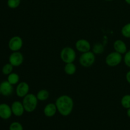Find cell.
Wrapping results in <instances>:
<instances>
[{
  "instance_id": "1",
  "label": "cell",
  "mask_w": 130,
  "mask_h": 130,
  "mask_svg": "<svg viewBox=\"0 0 130 130\" xmlns=\"http://www.w3.org/2000/svg\"><path fill=\"white\" fill-rule=\"evenodd\" d=\"M57 111L63 116H67L72 112L74 108L73 99L69 95H63L55 101Z\"/></svg>"
},
{
  "instance_id": "2",
  "label": "cell",
  "mask_w": 130,
  "mask_h": 130,
  "mask_svg": "<svg viewBox=\"0 0 130 130\" xmlns=\"http://www.w3.org/2000/svg\"><path fill=\"white\" fill-rule=\"evenodd\" d=\"M38 99L36 95L33 93H28L23 98L22 104L25 109V111L27 112H32L38 106Z\"/></svg>"
},
{
  "instance_id": "3",
  "label": "cell",
  "mask_w": 130,
  "mask_h": 130,
  "mask_svg": "<svg viewBox=\"0 0 130 130\" xmlns=\"http://www.w3.org/2000/svg\"><path fill=\"white\" fill-rule=\"evenodd\" d=\"M60 57L64 63H72L76 58V51L71 47H64L61 50Z\"/></svg>"
},
{
  "instance_id": "4",
  "label": "cell",
  "mask_w": 130,
  "mask_h": 130,
  "mask_svg": "<svg viewBox=\"0 0 130 130\" xmlns=\"http://www.w3.org/2000/svg\"><path fill=\"white\" fill-rule=\"evenodd\" d=\"M95 62V54L93 52L83 53L79 59V62L84 67H90L94 64Z\"/></svg>"
},
{
  "instance_id": "5",
  "label": "cell",
  "mask_w": 130,
  "mask_h": 130,
  "mask_svg": "<svg viewBox=\"0 0 130 130\" xmlns=\"http://www.w3.org/2000/svg\"><path fill=\"white\" fill-rule=\"evenodd\" d=\"M122 60V55L115 51L109 53L105 58V63L109 67H116L121 63Z\"/></svg>"
},
{
  "instance_id": "6",
  "label": "cell",
  "mask_w": 130,
  "mask_h": 130,
  "mask_svg": "<svg viewBox=\"0 0 130 130\" xmlns=\"http://www.w3.org/2000/svg\"><path fill=\"white\" fill-rule=\"evenodd\" d=\"M24 55L21 52H13L9 57V63H11L13 67H19L24 62Z\"/></svg>"
},
{
  "instance_id": "7",
  "label": "cell",
  "mask_w": 130,
  "mask_h": 130,
  "mask_svg": "<svg viewBox=\"0 0 130 130\" xmlns=\"http://www.w3.org/2000/svg\"><path fill=\"white\" fill-rule=\"evenodd\" d=\"M22 39L18 36L12 37L8 42V48L12 52H18L22 48Z\"/></svg>"
},
{
  "instance_id": "8",
  "label": "cell",
  "mask_w": 130,
  "mask_h": 130,
  "mask_svg": "<svg viewBox=\"0 0 130 130\" xmlns=\"http://www.w3.org/2000/svg\"><path fill=\"white\" fill-rule=\"evenodd\" d=\"M76 49L81 53H85L91 50V44L85 39H78L76 42Z\"/></svg>"
},
{
  "instance_id": "9",
  "label": "cell",
  "mask_w": 130,
  "mask_h": 130,
  "mask_svg": "<svg viewBox=\"0 0 130 130\" xmlns=\"http://www.w3.org/2000/svg\"><path fill=\"white\" fill-rule=\"evenodd\" d=\"M29 90H30V87L27 83L20 82L17 86L15 92L17 96L20 98H24L29 93Z\"/></svg>"
},
{
  "instance_id": "10",
  "label": "cell",
  "mask_w": 130,
  "mask_h": 130,
  "mask_svg": "<svg viewBox=\"0 0 130 130\" xmlns=\"http://www.w3.org/2000/svg\"><path fill=\"white\" fill-rule=\"evenodd\" d=\"M0 90L1 95L5 96H9L13 92V87L8 81H4L0 83Z\"/></svg>"
},
{
  "instance_id": "11",
  "label": "cell",
  "mask_w": 130,
  "mask_h": 130,
  "mask_svg": "<svg viewBox=\"0 0 130 130\" xmlns=\"http://www.w3.org/2000/svg\"><path fill=\"white\" fill-rule=\"evenodd\" d=\"M11 109L13 114L17 117L22 116L25 111L22 102H20V101L13 102L11 105Z\"/></svg>"
},
{
  "instance_id": "12",
  "label": "cell",
  "mask_w": 130,
  "mask_h": 130,
  "mask_svg": "<svg viewBox=\"0 0 130 130\" xmlns=\"http://www.w3.org/2000/svg\"><path fill=\"white\" fill-rule=\"evenodd\" d=\"M113 47L115 52L120 53L121 55H124L128 51L126 44L125 42L123 41L121 39H117L114 41L113 44Z\"/></svg>"
},
{
  "instance_id": "13",
  "label": "cell",
  "mask_w": 130,
  "mask_h": 130,
  "mask_svg": "<svg viewBox=\"0 0 130 130\" xmlns=\"http://www.w3.org/2000/svg\"><path fill=\"white\" fill-rule=\"evenodd\" d=\"M11 107L6 104H0V118L3 119H8L12 114Z\"/></svg>"
},
{
  "instance_id": "14",
  "label": "cell",
  "mask_w": 130,
  "mask_h": 130,
  "mask_svg": "<svg viewBox=\"0 0 130 130\" xmlns=\"http://www.w3.org/2000/svg\"><path fill=\"white\" fill-rule=\"evenodd\" d=\"M57 111V106H56L55 104H53V103H50V104H47L45 107L44 108V110H43L44 115L48 118L54 116Z\"/></svg>"
},
{
  "instance_id": "15",
  "label": "cell",
  "mask_w": 130,
  "mask_h": 130,
  "mask_svg": "<svg viewBox=\"0 0 130 130\" xmlns=\"http://www.w3.org/2000/svg\"><path fill=\"white\" fill-rule=\"evenodd\" d=\"M76 69H77V68H76V65L73 62L66 63L64 66V72L69 76L74 74L76 72Z\"/></svg>"
},
{
  "instance_id": "16",
  "label": "cell",
  "mask_w": 130,
  "mask_h": 130,
  "mask_svg": "<svg viewBox=\"0 0 130 130\" xmlns=\"http://www.w3.org/2000/svg\"><path fill=\"white\" fill-rule=\"evenodd\" d=\"M36 96L39 101H45V100H46L49 98L50 93L48 90H45V89H43V90H39L37 93Z\"/></svg>"
},
{
  "instance_id": "17",
  "label": "cell",
  "mask_w": 130,
  "mask_h": 130,
  "mask_svg": "<svg viewBox=\"0 0 130 130\" xmlns=\"http://www.w3.org/2000/svg\"><path fill=\"white\" fill-rule=\"evenodd\" d=\"M19 80H20V77L19 74L15 72H11L8 76L7 81L12 85H17L19 82Z\"/></svg>"
},
{
  "instance_id": "18",
  "label": "cell",
  "mask_w": 130,
  "mask_h": 130,
  "mask_svg": "<svg viewBox=\"0 0 130 130\" xmlns=\"http://www.w3.org/2000/svg\"><path fill=\"white\" fill-rule=\"evenodd\" d=\"M121 105L126 109L130 108V94L124 95L121 100Z\"/></svg>"
},
{
  "instance_id": "19",
  "label": "cell",
  "mask_w": 130,
  "mask_h": 130,
  "mask_svg": "<svg viewBox=\"0 0 130 130\" xmlns=\"http://www.w3.org/2000/svg\"><path fill=\"white\" fill-rule=\"evenodd\" d=\"M92 52L95 53V55H100L104 53V46L102 43H97L94 44L93 47Z\"/></svg>"
},
{
  "instance_id": "20",
  "label": "cell",
  "mask_w": 130,
  "mask_h": 130,
  "mask_svg": "<svg viewBox=\"0 0 130 130\" xmlns=\"http://www.w3.org/2000/svg\"><path fill=\"white\" fill-rule=\"evenodd\" d=\"M13 69V66L10 63H8L4 65L1 71H2V73L4 75L8 76L10 74H11L12 72Z\"/></svg>"
},
{
  "instance_id": "21",
  "label": "cell",
  "mask_w": 130,
  "mask_h": 130,
  "mask_svg": "<svg viewBox=\"0 0 130 130\" xmlns=\"http://www.w3.org/2000/svg\"><path fill=\"white\" fill-rule=\"evenodd\" d=\"M121 34L126 38H130V22L127 23L121 29Z\"/></svg>"
},
{
  "instance_id": "22",
  "label": "cell",
  "mask_w": 130,
  "mask_h": 130,
  "mask_svg": "<svg viewBox=\"0 0 130 130\" xmlns=\"http://www.w3.org/2000/svg\"><path fill=\"white\" fill-rule=\"evenodd\" d=\"M21 0H7V5L10 8L15 9L20 5Z\"/></svg>"
},
{
  "instance_id": "23",
  "label": "cell",
  "mask_w": 130,
  "mask_h": 130,
  "mask_svg": "<svg viewBox=\"0 0 130 130\" xmlns=\"http://www.w3.org/2000/svg\"><path fill=\"white\" fill-rule=\"evenodd\" d=\"M10 130H23V127L20 123L18 122H13L11 123L9 128Z\"/></svg>"
},
{
  "instance_id": "24",
  "label": "cell",
  "mask_w": 130,
  "mask_h": 130,
  "mask_svg": "<svg viewBox=\"0 0 130 130\" xmlns=\"http://www.w3.org/2000/svg\"><path fill=\"white\" fill-rule=\"evenodd\" d=\"M123 60H124V64H125L127 67L130 68V50L127 51L126 53L124 54Z\"/></svg>"
},
{
  "instance_id": "25",
  "label": "cell",
  "mask_w": 130,
  "mask_h": 130,
  "mask_svg": "<svg viewBox=\"0 0 130 130\" xmlns=\"http://www.w3.org/2000/svg\"><path fill=\"white\" fill-rule=\"evenodd\" d=\"M126 81L130 85V71H128L127 73L126 74Z\"/></svg>"
},
{
  "instance_id": "26",
  "label": "cell",
  "mask_w": 130,
  "mask_h": 130,
  "mask_svg": "<svg viewBox=\"0 0 130 130\" xmlns=\"http://www.w3.org/2000/svg\"><path fill=\"white\" fill-rule=\"evenodd\" d=\"M127 116H128V118H130V108L129 109H127Z\"/></svg>"
},
{
  "instance_id": "27",
  "label": "cell",
  "mask_w": 130,
  "mask_h": 130,
  "mask_svg": "<svg viewBox=\"0 0 130 130\" xmlns=\"http://www.w3.org/2000/svg\"><path fill=\"white\" fill-rule=\"evenodd\" d=\"M124 1H125L128 5H130V0H124Z\"/></svg>"
},
{
  "instance_id": "28",
  "label": "cell",
  "mask_w": 130,
  "mask_h": 130,
  "mask_svg": "<svg viewBox=\"0 0 130 130\" xmlns=\"http://www.w3.org/2000/svg\"><path fill=\"white\" fill-rule=\"evenodd\" d=\"M104 1H114V0H104Z\"/></svg>"
},
{
  "instance_id": "29",
  "label": "cell",
  "mask_w": 130,
  "mask_h": 130,
  "mask_svg": "<svg viewBox=\"0 0 130 130\" xmlns=\"http://www.w3.org/2000/svg\"><path fill=\"white\" fill-rule=\"evenodd\" d=\"M0 95H1V90H0Z\"/></svg>"
}]
</instances>
